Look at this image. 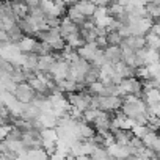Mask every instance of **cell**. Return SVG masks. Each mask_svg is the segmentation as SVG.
Returning <instances> with one entry per match:
<instances>
[{
	"label": "cell",
	"instance_id": "obj_1",
	"mask_svg": "<svg viewBox=\"0 0 160 160\" xmlns=\"http://www.w3.org/2000/svg\"><path fill=\"white\" fill-rule=\"evenodd\" d=\"M143 90V82L137 77H129V78H122L121 83L118 85V96L119 98H124L127 94H140Z\"/></svg>",
	"mask_w": 160,
	"mask_h": 160
},
{
	"label": "cell",
	"instance_id": "obj_2",
	"mask_svg": "<svg viewBox=\"0 0 160 160\" xmlns=\"http://www.w3.org/2000/svg\"><path fill=\"white\" fill-rule=\"evenodd\" d=\"M14 96L18 98L19 102L22 104H32L33 99L36 98V93L33 91V88L28 85V83H19L16 88H14Z\"/></svg>",
	"mask_w": 160,
	"mask_h": 160
},
{
	"label": "cell",
	"instance_id": "obj_3",
	"mask_svg": "<svg viewBox=\"0 0 160 160\" xmlns=\"http://www.w3.org/2000/svg\"><path fill=\"white\" fill-rule=\"evenodd\" d=\"M49 74L52 75V78L55 82L60 80H66L69 77V63L64 60H57V63L52 66V69L49 71Z\"/></svg>",
	"mask_w": 160,
	"mask_h": 160
},
{
	"label": "cell",
	"instance_id": "obj_4",
	"mask_svg": "<svg viewBox=\"0 0 160 160\" xmlns=\"http://www.w3.org/2000/svg\"><path fill=\"white\" fill-rule=\"evenodd\" d=\"M98 50H99V47H98L96 42H85V46L80 47V49L77 50V53L80 55V58L87 60L88 63H93L94 58H96Z\"/></svg>",
	"mask_w": 160,
	"mask_h": 160
},
{
	"label": "cell",
	"instance_id": "obj_5",
	"mask_svg": "<svg viewBox=\"0 0 160 160\" xmlns=\"http://www.w3.org/2000/svg\"><path fill=\"white\" fill-rule=\"evenodd\" d=\"M104 55H105V60L112 64L122 61V50L119 46H107L104 49Z\"/></svg>",
	"mask_w": 160,
	"mask_h": 160
},
{
	"label": "cell",
	"instance_id": "obj_6",
	"mask_svg": "<svg viewBox=\"0 0 160 160\" xmlns=\"http://www.w3.org/2000/svg\"><path fill=\"white\" fill-rule=\"evenodd\" d=\"M58 30H60L61 38H63V39H66L69 35L78 33V32H80V27H78V25H75L74 22H71V21L66 18V19H63V21H61V24H60Z\"/></svg>",
	"mask_w": 160,
	"mask_h": 160
},
{
	"label": "cell",
	"instance_id": "obj_7",
	"mask_svg": "<svg viewBox=\"0 0 160 160\" xmlns=\"http://www.w3.org/2000/svg\"><path fill=\"white\" fill-rule=\"evenodd\" d=\"M74 7L82 13L85 18H90V16H93L94 14V11H96V5L91 2V0H78V2H75L74 3Z\"/></svg>",
	"mask_w": 160,
	"mask_h": 160
},
{
	"label": "cell",
	"instance_id": "obj_8",
	"mask_svg": "<svg viewBox=\"0 0 160 160\" xmlns=\"http://www.w3.org/2000/svg\"><path fill=\"white\" fill-rule=\"evenodd\" d=\"M113 68H115V72H116V74H118L121 78L135 77V69H137V68H133V66H129V64H126L124 61H119V63L113 64Z\"/></svg>",
	"mask_w": 160,
	"mask_h": 160
},
{
	"label": "cell",
	"instance_id": "obj_9",
	"mask_svg": "<svg viewBox=\"0 0 160 160\" xmlns=\"http://www.w3.org/2000/svg\"><path fill=\"white\" fill-rule=\"evenodd\" d=\"M66 14H68V19H69L71 22H74L75 25H78V27H82V25L87 22V18L80 13L74 5H71V7L66 10Z\"/></svg>",
	"mask_w": 160,
	"mask_h": 160
},
{
	"label": "cell",
	"instance_id": "obj_10",
	"mask_svg": "<svg viewBox=\"0 0 160 160\" xmlns=\"http://www.w3.org/2000/svg\"><path fill=\"white\" fill-rule=\"evenodd\" d=\"M55 63H57V58L52 53H49V55H39V58H38V69L39 71H44V72H49Z\"/></svg>",
	"mask_w": 160,
	"mask_h": 160
},
{
	"label": "cell",
	"instance_id": "obj_11",
	"mask_svg": "<svg viewBox=\"0 0 160 160\" xmlns=\"http://www.w3.org/2000/svg\"><path fill=\"white\" fill-rule=\"evenodd\" d=\"M143 93H144V102L148 107L160 102V90L158 88H143Z\"/></svg>",
	"mask_w": 160,
	"mask_h": 160
},
{
	"label": "cell",
	"instance_id": "obj_12",
	"mask_svg": "<svg viewBox=\"0 0 160 160\" xmlns=\"http://www.w3.org/2000/svg\"><path fill=\"white\" fill-rule=\"evenodd\" d=\"M130 49H133V50H140V49H144V46H146V39H144V36H129V38H126V39H122Z\"/></svg>",
	"mask_w": 160,
	"mask_h": 160
},
{
	"label": "cell",
	"instance_id": "obj_13",
	"mask_svg": "<svg viewBox=\"0 0 160 160\" xmlns=\"http://www.w3.org/2000/svg\"><path fill=\"white\" fill-rule=\"evenodd\" d=\"M36 39L33 38H28V36H22V39L18 42V47L21 52H25V53H30L35 50V46H36Z\"/></svg>",
	"mask_w": 160,
	"mask_h": 160
},
{
	"label": "cell",
	"instance_id": "obj_14",
	"mask_svg": "<svg viewBox=\"0 0 160 160\" xmlns=\"http://www.w3.org/2000/svg\"><path fill=\"white\" fill-rule=\"evenodd\" d=\"M113 133V137H115V141L116 143H119V144H127L130 140H132V137H133V133L130 132V130H124V129H118V130H115V132H112Z\"/></svg>",
	"mask_w": 160,
	"mask_h": 160
},
{
	"label": "cell",
	"instance_id": "obj_15",
	"mask_svg": "<svg viewBox=\"0 0 160 160\" xmlns=\"http://www.w3.org/2000/svg\"><path fill=\"white\" fill-rule=\"evenodd\" d=\"M64 42H66L69 47H72V49H80L82 46H85V39L82 38L80 32H78V33H74V35H69V36L64 39Z\"/></svg>",
	"mask_w": 160,
	"mask_h": 160
},
{
	"label": "cell",
	"instance_id": "obj_16",
	"mask_svg": "<svg viewBox=\"0 0 160 160\" xmlns=\"http://www.w3.org/2000/svg\"><path fill=\"white\" fill-rule=\"evenodd\" d=\"M144 39H146L148 49H154V50H158V49H160V36L155 35L152 30L144 35Z\"/></svg>",
	"mask_w": 160,
	"mask_h": 160
},
{
	"label": "cell",
	"instance_id": "obj_17",
	"mask_svg": "<svg viewBox=\"0 0 160 160\" xmlns=\"http://www.w3.org/2000/svg\"><path fill=\"white\" fill-rule=\"evenodd\" d=\"M98 80H101V69L91 64L88 72H87V75H85V82L87 83H93V82H98Z\"/></svg>",
	"mask_w": 160,
	"mask_h": 160
},
{
	"label": "cell",
	"instance_id": "obj_18",
	"mask_svg": "<svg viewBox=\"0 0 160 160\" xmlns=\"http://www.w3.org/2000/svg\"><path fill=\"white\" fill-rule=\"evenodd\" d=\"M101 115V110L99 108H88V110H85L83 112V121L85 122H88V124H93L96 119H98V116Z\"/></svg>",
	"mask_w": 160,
	"mask_h": 160
},
{
	"label": "cell",
	"instance_id": "obj_19",
	"mask_svg": "<svg viewBox=\"0 0 160 160\" xmlns=\"http://www.w3.org/2000/svg\"><path fill=\"white\" fill-rule=\"evenodd\" d=\"M157 138H158V135H157L154 130H149V132L144 135V138H143V146H144V148H149V149H154Z\"/></svg>",
	"mask_w": 160,
	"mask_h": 160
},
{
	"label": "cell",
	"instance_id": "obj_20",
	"mask_svg": "<svg viewBox=\"0 0 160 160\" xmlns=\"http://www.w3.org/2000/svg\"><path fill=\"white\" fill-rule=\"evenodd\" d=\"M146 13H148V16H149L151 19H155V21L160 19V5L149 2V3L146 5Z\"/></svg>",
	"mask_w": 160,
	"mask_h": 160
},
{
	"label": "cell",
	"instance_id": "obj_21",
	"mask_svg": "<svg viewBox=\"0 0 160 160\" xmlns=\"http://www.w3.org/2000/svg\"><path fill=\"white\" fill-rule=\"evenodd\" d=\"M144 60H146V66L152 64V63H157V61H160V52L154 50V49H146Z\"/></svg>",
	"mask_w": 160,
	"mask_h": 160
},
{
	"label": "cell",
	"instance_id": "obj_22",
	"mask_svg": "<svg viewBox=\"0 0 160 160\" xmlns=\"http://www.w3.org/2000/svg\"><path fill=\"white\" fill-rule=\"evenodd\" d=\"M148 72H149V78H158L160 77V61L157 63H152V64H148Z\"/></svg>",
	"mask_w": 160,
	"mask_h": 160
},
{
	"label": "cell",
	"instance_id": "obj_23",
	"mask_svg": "<svg viewBox=\"0 0 160 160\" xmlns=\"http://www.w3.org/2000/svg\"><path fill=\"white\" fill-rule=\"evenodd\" d=\"M108 152H107V149L105 148H96L94 149V152L91 154V158L93 160H108Z\"/></svg>",
	"mask_w": 160,
	"mask_h": 160
},
{
	"label": "cell",
	"instance_id": "obj_24",
	"mask_svg": "<svg viewBox=\"0 0 160 160\" xmlns=\"http://www.w3.org/2000/svg\"><path fill=\"white\" fill-rule=\"evenodd\" d=\"M107 41H108V46H119L122 42V38L119 36L118 32H108Z\"/></svg>",
	"mask_w": 160,
	"mask_h": 160
},
{
	"label": "cell",
	"instance_id": "obj_25",
	"mask_svg": "<svg viewBox=\"0 0 160 160\" xmlns=\"http://www.w3.org/2000/svg\"><path fill=\"white\" fill-rule=\"evenodd\" d=\"M132 133H133V137H137V138H144V135L149 132V127L148 126H135L132 130H130Z\"/></svg>",
	"mask_w": 160,
	"mask_h": 160
},
{
	"label": "cell",
	"instance_id": "obj_26",
	"mask_svg": "<svg viewBox=\"0 0 160 160\" xmlns=\"http://www.w3.org/2000/svg\"><path fill=\"white\" fill-rule=\"evenodd\" d=\"M135 126H137L135 124V119L133 118H129V116H126L122 119V122H121V129H124V130H132Z\"/></svg>",
	"mask_w": 160,
	"mask_h": 160
},
{
	"label": "cell",
	"instance_id": "obj_27",
	"mask_svg": "<svg viewBox=\"0 0 160 160\" xmlns=\"http://www.w3.org/2000/svg\"><path fill=\"white\" fill-rule=\"evenodd\" d=\"M135 75L140 77V78H143V80H148V78H149L148 68H146V66H140V68H137V69H135Z\"/></svg>",
	"mask_w": 160,
	"mask_h": 160
},
{
	"label": "cell",
	"instance_id": "obj_28",
	"mask_svg": "<svg viewBox=\"0 0 160 160\" xmlns=\"http://www.w3.org/2000/svg\"><path fill=\"white\" fill-rule=\"evenodd\" d=\"M94 42H96V44H98V47H99V49H102V50H104V49L108 46L107 36H98V39H96Z\"/></svg>",
	"mask_w": 160,
	"mask_h": 160
},
{
	"label": "cell",
	"instance_id": "obj_29",
	"mask_svg": "<svg viewBox=\"0 0 160 160\" xmlns=\"http://www.w3.org/2000/svg\"><path fill=\"white\" fill-rule=\"evenodd\" d=\"M91 2L96 5V7H107L112 3V0H91Z\"/></svg>",
	"mask_w": 160,
	"mask_h": 160
},
{
	"label": "cell",
	"instance_id": "obj_30",
	"mask_svg": "<svg viewBox=\"0 0 160 160\" xmlns=\"http://www.w3.org/2000/svg\"><path fill=\"white\" fill-rule=\"evenodd\" d=\"M74 160H93V158H91V155H78Z\"/></svg>",
	"mask_w": 160,
	"mask_h": 160
},
{
	"label": "cell",
	"instance_id": "obj_31",
	"mask_svg": "<svg viewBox=\"0 0 160 160\" xmlns=\"http://www.w3.org/2000/svg\"><path fill=\"white\" fill-rule=\"evenodd\" d=\"M154 151H155V152H160V135H158V138H157V141H155Z\"/></svg>",
	"mask_w": 160,
	"mask_h": 160
},
{
	"label": "cell",
	"instance_id": "obj_32",
	"mask_svg": "<svg viewBox=\"0 0 160 160\" xmlns=\"http://www.w3.org/2000/svg\"><path fill=\"white\" fill-rule=\"evenodd\" d=\"M157 158H158V160H160V152H157Z\"/></svg>",
	"mask_w": 160,
	"mask_h": 160
},
{
	"label": "cell",
	"instance_id": "obj_33",
	"mask_svg": "<svg viewBox=\"0 0 160 160\" xmlns=\"http://www.w3.org/2000/svg\"><path fill=\"white\" fill-rule=\"evenodd\" d=\"M149 2H154V0H148V3H149Z\"/></svg>",
	"mask_w": 160,
	"mask_h": 160
},
{
	"label": "cell",
	"instance_id": "obj_34",
	"mask_svg": "<svg viewBox=\"0 0 160 160\" xmlns=\"http://www.w3.org/2000/svg\"><path fill=\"white\" fill-rule=\"evenodd\" d=\"M72 2H74V3H75V2H78V0H72Z\"/></svg>",
	"mask_w": 160,
	"mask_h": 160
},
{
	"label": "cell",
	"instance_id": "obj_35",
	"mask_svg": "<svg viewBox=\"0 0 160 160\" xmlns=\"http://www.w3.org/2000/svg\"><path fill=\"white\" fill-rule=\"evenodd\" d=\"M158 90H160V88H158Z\"/></svg>",
	"mask_w": 160,
	"mask_h": 160
}]
</instances>
